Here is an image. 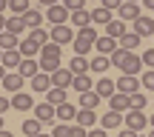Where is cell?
Instances as JSON below:
<instances>
[{
	"mask_svg": "<svg viewBox=\"0 0 154 137\" xmlns=\"http://www.w3.org/2000/svg\"><path fill=\"white\" fill-rule=\"evenodd\" d=\"M6 9H9V0H0V14H3Z\"/></svg>",
	"mask_w": 154,
	"mask_h": 137,
	"instance_id": "816d5d0a",
	"label": "cell"
},
{
	"mask_svg": "<svg viewBox=\"0 0 154 137\" xmlns=\"http://www.w3.org/2000/svg\"><path fill=\"white\" fill-rule=\"evenodd\" d=\"M57 120H60V123L77 120V109H74L72 103H60V106H57Z\"/></svg>",
	"mask_w": 154,
	"mask_h": 137,
	"instance_id": "7402d4cb",
	"label": "cell"
},
{
	"mask_svg": "<svg viewBox=\"0 0 154 137\" xmlns=\"http://www.w3.org/2000/svg\"><path fill=\"white\" fill-rule=\"evenodd\" d=\"M23 134H26V137H37V134H43V123H40L37 117H29V120H23Z\"/></svg>",
	"mask_w": 154,
	"mask_h": 137,
	"instance_id": "d4e9b609",
	"label": "cell"
},
{
	"mask_svg": "<svg viewBox=\"0 0 154 137\" xmlns=\"http://www.w3.org/2000/svg\"><path fill=\"white\" fill-rule=\"evenodd\" d=\"M51 40H54L57 46H66V43H74V32L69 23H60V26H51Z\"/></svg>",
	"mask_w": 154,
	"mask_h": 137,
	"instance_id": "3957f363",
	"label": "cell"
},
{
	"mask_svg": "<svg viewBox=\"0 0 154 137\" xmlns=\"http://www.w3.org/2000/svg\"><path fill=\"white\" fill-rule=\"evenodd\" d=\"M88 66H91V71L103 74V71H109V69H111V57H109V54H97L94 60H88Z\"/></svg>",
	"mask_w": 154,
	"mask_h": 137,
	"instance_id": "83f0119b",
	"label": "cell"
},
{
	"mask_svg": "<svg viewBox=\"0 0 154 137\" xmlns=\"http://www.w3.org/2000/svg\"><path fill=\"white\" fill-rule=\"evenodd\" d=\"M94 43H97V32H94L91 26L77 29V37H74V54H83V57H86L88 49H91Z\"/></svg>",
	"mask_w": 154,
	"mask_h": 137,
	"instance_id": "7a4b0ae2",
	"label": "cell"
},
{
	"mask_svg": "<svg viewBox=\"0 0 154 137\" xmlns=\"http://www.w3.org/2000/svg\"><path fill=\"white\" fill-rule=\"evenodd\" d=\"M72 137H88V129H83V126H72Z\"/></svg>",
	"mask_w": 154,
	"mask_h": 137,
	"instance_id": "bcb514c9",
	"label": "cell"
},
{
	"mask_svg": "<svg viewBox=\"0 0 154 137\" xmlns=\"http://www.w3.org/2000/svg\"><path fill=\"white\" fill-rule=\"evenodd\" d=\"M140 66H143V57H137L134 51H128V57H126V63H123V74H134L137 77V71H140Z\"/></svg>",
	"mask_w": 154,
	"mask_h": 137,
	"instance_id": "d6986e66",
	"label": "cell"
},
{
	"mask_svg": "<svg viewBox=\"0 0 154 137\" xmlns=\"http://www.w3.org/2000/svg\"><path fill=\"white\" fill-rule=\"evenodd\" d=\"M32 89H34V92H49V89H51V74H46V71L34 74L32 77Z\"/></svg>",
	"mask_w": 154,
	"mask_h": 137,
	"instance_id": "cb8c5ba5",
	"label": "cell"
},
{
	"mask_svg": "<svg viewBox=\"0 0 154 137\" xmlns=\"http://www.w3.org/2000/svg\"><path fill=\"white\" fill-rule=\"evenodd\" d=\"M23 20H26L29 32H32V29H40V23H43V14H40L37 9H29L26 14H23Z\"/></svg>",
	"mask_w": 154,
	"mask_h": 137,
	"instance_id": "d590c367",
	"label": "cell"
},
{
	"mask_svg": "<svg viewBox=\"0 0 154 137\" xmlns=\"http://www.w3.org/2000/svg\"><path fill=\"white\" fill-rule=\"evenodd\" d=\"M88 137H106V129L100 126V129H88Z\"/></svg>",
	"mask_w": 154,
	"mask_h": 137,
	"instance_id": "7dc6e473",
	"label": "cell"
},
{
	"mask_svg": "<svg viewBox=\"0 0 154 137\" xmlns=\"http://www.w3.org/2000/svg\"><path fill=\"white\" fill-rule=\"evenodd\" d=\"M117 14H120V20H137L143 11H140V3H131V0H123V6L117 9Z\"/></svg>",
	"mask_w": 154,
	"mask_h": 137,
	"instance_id": "9c48e42d",
	"label": "cell"
},
{
	"mask_svg": "<svg viewBox=\"0 0 154 137\" xmlns=\"http://www.w3.org/2000/svg\"><path fill=\"white\" fill-rule=\"evenodd\" d=\"M9 106H11L9 97H0V114H3V111H9Z\"/></svg>",
	"mask_w": 154,
	"mask_h": 137,
	"instance_id": "c3c4849f",
	"label": "cell"
},
{
	"mask_svg": "<svg viewBox=\"0 0 154 137\" xmlns=\"http://www.w3.org/2000/svg\"><path fill=\"white\" fill-rule=\"evenodd\" d=\"M94 123H97V111H94V109H80V111H77V126L94 129Z\"/></svg>",
	"mask_w": 154,
	"mask_h": 137,
	"instance_id": "ffe728a7",
	"label": "cell"
},
{
	"mask_svg": "<svg viewBox=\"0 0 154 137\" xmlns=\"http://www.w3.org/2000/svg\"><path fill=\"white\" fill-rule=\"evenodd\" d=\"M100 6H106V9L114 11V9H120V6H123V0H100Z\"/></svg>",
	"mask_w": 154,
	"mask_h": 137,
	"instance_id": "f6af8a7d",
	"label": "cell"
},
{
	"mask_svg": "<svg viewBox=\"0 0 154 137\" xmlns=\"http://www.w3.org/2000/svg\"><path fill=\"white\" fill-rule=\"evenodd\" d=\"M37 137H54V134H37Z\"/></svg>",
	"mask_w": 154,
	"mask_h": 137,
	"instance_id": "680465c9",
	"label": "cell"
},
{
	"mask_svg": "<svg viewBox=\"0 0 154 137\" xmlns=\"http://www.w3.org/2000/svg\"><path fill=\"white\" fill-rule=\"evenodd\" d=\"M140 83H143L149 92H154V69H146V74H143V80H140Z\"/></svg>",
	"mask_w": 154,
	"mask_h": 137,
	"instance_id": "b9f144b4",
	"label": "cell"
},
{
	"mask_svg": "<svg viewBox=\"0 0 154 137\" xmlns=\"http://www.w3.org/2000/svg\"><path fill=\"white\" fill-rule=\"evenodd\" d=\"M54 69H60V46H57L54 40H49V43L43 46V51H40V71L51 74Z\"/></svg>",
	"mask_w": 154,
	"mask_h": 137,
	"instance_id": "6da1fadb",
	"label": "cell"
},
{
	"mask_svg": "<svg viewBox=\"0 0 154 137\" xmlns=\"http://www.w3.org/2000/svg\"><path fill=\"white\" fill-rule=\"evenodd\" d=\"M128 100H131V109H137V111H146V94H143V92H134V94H128Z\"/></svg>",
	"mask_w": 154,
	"mask_h": 137,
	"instance_id": "ab89813d",
	"label": "cell"
},
{
	"mask_svg": "<svg viewBox=\"0 0 154 137\" xmlns=\"http://www.w3.org/2000/svg\"><path fill=\"white\" fill-rule=\"evenodd\" d=\"M0 63H3V66L9 69V71H17V69H20V63H23V54H20V49H9V51H3Z\"/></svg>",
	"mask_w": 154,
	"mask_h": 137,
	"instance_id": "8fae6325",
	"label": "cell"
},
{
	"mask_svg": "<svg viewBox=\"0 0 154 137\" xmlns=\"http://www.w3.org/2000/svg\"><path fill=\"white\" fill-rule=\"evenodd\" d=\"M111 20H114V17H111V9H106V6H97V9L91 11V23H103V26H109Z\"/></svg>",
	"mask_w": 154,
	"mask_h": 137,
	"instance_id": "4dcf8cb0",
	"label": "cell"
},
{
	"mask_svg": "<svg viewBox=\"0 0 154 137\" xmlns=\"http://www.w3.org/2000/svg\"><path fill=\"white\" fill-rule=\"evenodd\" d=\"M146 123H149L146 111L128 109V114H126V129H134V132H143V129H146Z\"/></svg>",
	"mask_w": 154,
	"mask_h": 137,
	"instance_id": "5b68a950",
	"label": "cell"
},
{
	"mask_svg": "<svg viewBox=\"0 0 154 137\" xmlns=\"http://www.w3.org/2000/svg\"><path fill=\"white\" fill-rule=\"evenodd\" d=\"M120 137H140V134L134 132V129H123V132H120Z\"/></svg>",
	"mask_w": 154,
	"mask_h": 137,
	"instance_id": "681fc988",
	"label": "cell"
},
{
	"mask_svg": "<svg viewBox=\"0 0 154 137\" xmlns=\"http://www.w3.org/2000/svg\"><path fill=\"white\" fill-rule=\"evenodd\" d=\"M40 6H54V3H60V0H37Z\"/></svg>",
	"mask_w": 154,
	"mask_h": 137,
	"instance_id": "f907efd6",
	"label": "cell"
},
{
	"mask_svg": "<svg viewBox=\"0 0 154 137\" xmlns=\"http://www.w3.org/2000/svg\"><path fill=\"white\" fill-rule=\"evenodd\" d=\"M46 17H49V23H51V26H60V23H69L72 11H69V9H66L63 3H54V6H49Z\"/></svg>",
	"mask_w": 154,
	"mask_h": 137,
	"instance_id": "277c9868",
	"label": "cell"
},
{
	"mask_svg": "<svg viewBox=\"0 0 154 137\" xmlns=\"http://www.w3.org/2000/svg\"><path fill=\"white\" fill-rule=\"evenodd\" d=\"M109 106H111V111H120V114H123V111H128V109H131V100H128V94L114 92V94L109 97Z\"/></svg>",
	"mask_w": 154,
	"mask_h": 137,
	"instance_id": "5bb4252c",
	"label": "cell"
},
{
	"mask_svg": "<svg viewBox=\"0 0 154 137\" xmlns=\"http://www.w3.org/2000/svg\"><path fill=\"white\" fill-rule=\"evenodd\" d=\"M69 23H72V26H77V29H86L88 23H91V11H86V9H80V11H72Z\"/></svg>",
	"mask_w": 154,
	"mask_h": 137,
	"instance_id": "484cf974",
	"label": "cell"
},
{
	"mask_svg": "<svg viewBox=\"0 0 154 137\" xmlns=\"http://www.w3.org/2000/svg\"><path fill=\"white\" fill-rule=\"evenodd\" d=\"M0 137H11V132H6V129H0Z\"/></svg>",
	"mask_w": 154,
	"mask_h": 137,
	"instance_id": "9f6ffc18",
	"label": "cell"
},
{
	"mask_svg": "<svg viewBox=\"0 0 154 137\" xmlns=\"http://www.w3.org/2000/svg\"><path fill=\"white\" fill-rule=\"evenodd\" d=\"M114 83H117V92H123V94L140 92V80L134 74H120V80H114Z\"/></svg>",
	"mask_w": 154,
	"mask_h": 137,
	"instance_id": "ba28073f",
	"label": "cell"
},
{
	"mask_svg": "<svg viewBox=\"0 0 154 137\" xmlns=\"http://www.w3.org/2000/svg\"><path fill=\"white\" fill-rule=\"evenodd\" d=\"M20 71L23 77H34V74H40V63L34 60V57H23V63H20Z\"/></svg>",
	"mask_w": 154,
	"mask_h": 137,
	"instance_id": "603a6c76",
	"label": "cell"
},
{
	"mask_svg": "<svg viewBox=\"0 0 154 137\" xmlns=\"http://www.w3.org/2000/svg\"><path fill=\"white\" fill-rule=\"evenodd\" d=\"M26 20H23V14H11L9 20H6V32H11V34H17V37H20L23 32H26Z\"/></svg>",
	"mask_w": 154,
	"mask_h": 137,
	"instance_id": "ac0fdd59",
	"label": "cell"
},
{
	"mask_svg": "<svg viewBox=\"0 0 154 137\" xmlns=\"http://www.w3.org/2000/svg\"><path fill=\"white\" fill-rule=\"evenodd\" d=\"M100 126H103L106 132H109V129H117V126H123V114H120V111H111V109H109L103 117H100Z\"/></svg>",
	"mask_w": 154,
	"mask_h": 137,
	"instance_id": "e0dca14e",
	"label": "cell"
},
{
	"mask_svg": "<svg viewBox=\"0 0 154 137\" xmlns=\"http://www.w3.org/2000/svg\"><path fill=\"white\" fill-rule=\"evenodd\" d=\"M94 92H97L100 97H111V94L117 92V83H114V80H109V77H100L97 86H94Z\"/></svg>",
	"mask_w": 154,
	"mask_h": 137,
	"instance_id": "44dd1931",
	"label": "cell"
},
{
	"mask_svg": "<svg viewBox=\"0 0 154 137\" xmlns=\"http://www.w3.org/2000/svg\"><path fill=\"white\" fill-rule=\"evenodd\" d=\"M51 134L54 137H72V126H69V123H60V126H54Z\"/></svg>",
	"mask_w": 154,
	"mask_h": 137,
	"instance_id": "60d3db41",
	"label": "cell"
},
{
	"mask_svg": "<svg viewBox=\"0 0 154 137\" xmlns=\"http://www.w3.org/2000/svg\"><path fill=\"white\" fill-rule=\"evenodd\" d=\"M0 49L9 51V49H20V37L11 32H0Z\"/></svg>",
	"mask_w": 154,
	"mask_h": 137,
	"instance_id": "f1b7e54d",
	"label": "cell"
},
{
	"mask_svg": "<svg viewBox=\"0 0 154 137\" xmlns=\"http://www.w3.org/2000/svg\"><path fill=\"white\" fill-rule=\"evenodd\" d=\"M29 37H32L34 43H40V46H46V43H49V40H51V34L46 32V29H32V32H29Z\"/></svg>",
	"mask_w": 154,
	"mask_h": 137,
	"instance_id": "74e56055",
	"label": "cell"
},
{
	"mask_svg": "<svg viewBox=\"0 0 154 137\" xmlns=\"http://www.w3.org/2000/svg\"><path fill=\"white\" fill-rule=\"evenodd\" d=\"M143 66L154 69V49H146V54H143Z\"/></svg>",
	"mask_w": 154,
	"mask_h": 137,
	"instance_id": "ee69618b",
	"label": "cell"
},
{
	"mask_svg": "<svg viewBox=\"0 0 154 137\" xmlns=\"http://www.w3.org/2000/svg\"><path fill=\"white\" fill-rule=\"evenodd\" d=\"M29 9H32L29 0H9V11H11V14H26Z\"/></svg>",
	"mask_w": 154,
	"mask_h": 137,
	"instance_id": "8d00e7d4",
	"label": "cell"
},
{
	"mask_svg": "<svg viewBox=\"0 0 154 137\" xmlns=\"http://www.w3.org/2000/svg\"><path fill=\"white\" fill-rule=\"evenodd\" d=\"M94 49H97L100 51V54H114V51L117 49H120V43H117V40L114 37H109V34H103V37H97V43H94Z\"/></svg>",
	"mask_w": 154,
	"mask_h": 137,
	"instance_id": "4fadbf2b",
	"label": "cell"
},
{
	"mask_svg": "<svg viewBox=\"0 0 154 137\" xmlns=\"http://www.w3.org/2000/svg\"><path fill=\"white\" fill-rule=\"evenodd\" d=\"M149 126H151V129H154V114H151V117H149Z\"/></svg>",
	"mask_w": 154,
	"mask_h": 137,
	"instance_id": "6f0895ef",
	"label": "cell"
},
{
	"mask_svg": "<svg viewBox=\"0 0 154 137\" xmlns=\"http://www.w3.org/2000/svg\"><path fill=\"white\" fill-rule=\"evenodd\" d=\"M63 6L69 11H80V9H86V0H63Z\"/></svg>",
	"mask_w": 154,
	"mask_h": 137,
	"instance_id": "7bdbcfd3",
	"label": "cell"
},
{
	"mask_svg": "<svg viewBox=\"0 0 154 137\" xmlns=\"http://www.w3.org/2000/svg\"><path fill=\"white\" fill-rule=\"evenodd\" d=\"M100 100H103V97H100L97 92H83L80 94V109H97Z\"/></svg>",
	"mask_w": 154,
	"mask_h": 137,
	"instance_id": "f546056e",
	"label": "cell"
},
{
	"mask_svg": "<svg viewBox=\"0 0 154 137\" xmlns=\"http://www.w3.org/2000/svg\"><path fill=\"white\" fill-rule=\"evenodd\" d=\"M0 129H3V114H0Z\"/></svg>",
	"mask_w": 154,
	"mask_h": 137,
	"instance_id": "91938a15",
	"label": "cell"
},
{
	"mask_svg": "<svg viewBox=\"0 0 154 137\" xmlns=\"http://www.w3.org/2000/svg\"><path fill=\"white\" fill-rule=\"evenodd\" d=\"M66 92H69V89H60V86H51L49 92H46V103H51V106H60V103H69V100H66L69 94H66Z\"/></svg>",
	"mask_w": 154,
	"mask_h": 137,
	"instance_id": "2e32d148",
	"label": "cell"
},
{
	"mask_svg": "<svg viewBox=\"0 0 154 137\" xmlns=\"http://www.w3.org/2000/svg\"><path fill=\"white\" fill-rule=\"evenodd\" d=\"M131 3H140V0H131Z\"/></svg>",
	"mask_w": 154,
	"mask_h": 137,
	"instance_id": "be15d7a7",
	"label": "cell"
},
{
	"mask_svg": "<svg viewBox=\"0 0 154 137\" xmlns=\"http://www.w3.org/2000/svg\"><path fill=\"white\" fill-rule=\"evenodd\" d=\"M126 57H128V49H123V46H120V49H117L114 54H111V66H114V69H123Z\"/></svg>",
	"mask_w": 154,
	"mask_h": 137,
	"instance_id": "f35d334b",
	"label": "cell"
},
{
	"mask_svg": "<svg viewBox=\"0 0 154 137\" xmlns=\"http://www.w3.org/2000/svg\"><path fill=\"white\" fill-rule=\"evenodd\" d=\"M72 89H74V92H91V89H94V83H91V77H88V74H74V83H72Z\"/></svg>",
	"mask_w": 154,
	"mask_h": 137,
	"instance_id": "1f68e13d",
	"label": "cell"
},
{
	"mask_svg": "<svg viewBox=\"0 0 154 137\" xmlns=\"http://www.w3.org/2000/svg\"><path fill=\"white\" fill-rule=\"evenodd\" d=\"M11 109H17V111H32V109H34L32 94H29V92H17V94H11Z\"/></svg>",
	"mask_w": 154,
	"mask_h": 137,
	"instance_id": "7c38bea8",
	"label": "cell"
},
{
	"mask_svg": "<svg viewBox=\"0 0 154 137\" xmlns=\"http://www.w3.org/2000/svg\"><path fill=\"white\" fill-rule=\"evenodd\" d=\"M6 74H9V69H6V66H3V63H0V80H3V77H6Z\"/></svg>",
	"mask_w": 154,
	"mask_h": 137,
	"instance_id": "f5cc1de1",
	"label": "cell"
},
{
	"mask_svg": "<svg viewBox=\"0 0 154 137\" xmlns=\"http://www.w3.org/2000/svg\"><path fill=\"white\" fill-rule=\"evenodd\" d=\"M149 137H154V129H151V132H149Z\"/></svg>",
	"mask_w": 154,
	"mask_h": 137,
	"instance_id": "94428289",
	"label": "cell"
},
{
	"mask_svg": "<svg viewBox=\"0 0 154 137\" xmlns=\"http://www.w3.org/2000/svg\"><path fill=\"white\" fill-rule=\"evenodd\" d=\"M34 117H37L40 123H51L57 117V106H51V103H37L34 106Z\"/></svg>",
	"mask_w": 154,
	"mask_h": 137,
	"instance_id": "30bf717a",
	"label": "cell"
},
{
	"mask_svg": "<svg viewBox=\"0 0 154 137\" xmlns=\"http://www.w3.org/2000/svg\"><path fill=\"white\" fill-rule=\"evenodd\" d=\"M40 51H43V46H40V43H34L32 37L20 40V54H23V57H34V54H40Z\"/></svg>",
	"mask_w": 154,
	"mask_h": 137,
	"instance_id": "4316f807",
	"label": "cell"
},
{
	"mask_svg": "<svg viewBox=\"0 0 154 137\" xmlns=\"http://www.w3.org/2000/svg\"><path fill=\"white\" fill-rule=\"evenodd\" d=\"M143 3H146V9H151V11H154V0H143Z\"/></svg>",
	"mask_w": 154,
	"mask_h": 137,
	"instance_id": "11a10c76",
	"label": "cell"
},
{
	"mask_svg": "<svg viewBox=\"0 0 154 137\" xmlns=\"http://www.w3.org/2000/svg\"><path fill=\"white\" fill-rule=\"evenodd\" d=\"M72 83H74V74H72V69H54V71H51V86L72 89Z\"/></svg>",
	"mask_w": 154,
	"mask_h": 137,
	"instance_id": "52a82bcc",
	"label": "cell"
},
{
	"mask_svg": "<svg viewBox=\"0 0 154 137\" xmlns=\"http://www.w3.org/2000/svg\"><path fill=\"white\" fill-rule=\"evenodd\" d=\"M0 32H6V17L0 14Z\"/></svg>",
	"mask_w": 154,
	"mask_h": 137,
	"instance_id": "db71d44e",
	"label": "cell"
},
{
	"mask_svg": "<svg viewBox=\"0 0 154 137\" xmlns=\"http://www.w3.org/2000/svg\"><path fill=\"white\" fill-rule=\"evenodd\" d=\"M117 43H120L123 49L134 51V49H137V46H140V34H137V32H126V34H123L120 40H117Z\"/></svg>",
	"mask_w": 154,
	"mask_h": 137,
	"instance_id": "e575fe53",
	"label": "cell"
},
{
	"mask_svg": "<svg viewBox=\"0 0 154 137\" xmlns=\"http://www.w3.org/2000/svg\"><path fill=\"white\" fill-rule=\"evenodd\" d=\"M0 57H3V49H0Z\"/></svg>",
	"mask_w": 154,
	"mask_h": 137,
	"instance_id": "6125c7cd",
	"label": "cell"
},
{
	"mask_svg": "<svg viewBox=\"0 0 154 137\" xmlns=\"http://www.w3.org/2000/svg\"><path fill=\"white\" fill-rule=\"evenodd\" d=\"M69 69H72V74H88V69H91V66H88V60L83 54H74V60L69 63Z\"/></svg>",
	"mask_w": 154,
	"mask_h": 137,
	"instance_id": "d6a6232c",
	"label": "cell"
},
{
	"mask_svg": "<svg viewBox=\"0 0 154 137\" xmlns=\"http://www.w3.org/2000/svg\"><path fill=\"white\" fill-rule=\"evenodd\" d=\"M23 80H26V77H23L20 71H9V74H6L0 83H3V89H6V92L17 94V92H23Z\"/></svg>",
	"mask_w": 154,
	"mask_h": 137,
	"instance_id": "8992f818",
	"label": "cell"
},
{
	"mask_svg": "<svg viewBox=\"0 0 154 137\" xmlns=\"http://www.w3.org/2000/svg\"><path fill=\"white\" fill-rule=\"evenodd\" d=\"M134 32H137L140 37H151V34H154V20L146 17V14H140L137 20H134Z\"/></svg>",
	"mask_w": 154,
	"mask_h": 137,
	"instance_id": "9a60e30c",
	"label": "cell"
},
{
	"mask_svg": "<svg viewBox=\"0 0 154 137\" xmlns=\"http://www.w3.org/2000/svg\"><path fill=\"white\" fill-rule=\"evenodd\" d=\"M106 34L114 37V40H120L123 34H126V20H111L109 26H106Z\"/></svg>",
	"mask_w": 154,
	"mask_h": 137,
	"instance_id": "836d02e7",
	"label": "cell"
}]
</instances>
